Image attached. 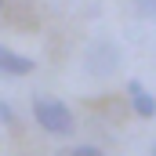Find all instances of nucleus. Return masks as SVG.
<instances>
[{
    "instance_id": "nucleus-1",
    "label": "nucleus",
    "mask_w": 156,
    "mask_h": 156,
    "mask_svg": "<svg viewBox=\"0 0 156 156\" xmlns=\"http://www.w3.org/2000/svg\"><path fill=\"white\" fill-rule=\"evenodd\" d=\"M33 116L37 123L47 131V134H58V138H69L76 131V120H73V109L51 94H37L33 98Z\"/></svg>"
},
{
    "instance_id": "nucleus-2",
    "label": "nucleus",
    "mask_w": 156,
    "mask_h": 156,
    "mask_svg": "<svg viewBox=\"0 0 156 156\" xmlns=\"http://www.w3.org/2000/svg\"><path fill=\"white\" fill-rule=\"evenodd\" d=\"M83 66H87V73H94V76H109L120 66V47L109 44V40H94V44L87 47V55H83Z\"/></svg>"
},
{
    "instance_id": "nucleus-3",
    "label": "nucleus",
    "mask_w": 156,
    "mask_h": 156,
    "mask_svg": "<svg viewBox=\"0 0 156 156\" xmlns=\"http://www.w3.org/2000/svg\"><path fill=\"white\" fill-rule=\"evenodd\" d=\"M33 69H37L33 58L18 55V51H11V47H0V73H4V76H29Z\"/></svg>"
},
{
    "instance_id": "nucleus-4",
    "label": "nucleus",
    "mask_w": 156,
    "mask_h": 156,
    "mask_svg": "<svg viewBox=\"0 0 156 156\" xmlns=\"http://www.w3.org/2000/svg\"><path fill=\"white\" fill-rule=\"evenodd\" d=\"M127 94H131V109H134L138 116H145V120L156 116V98L145 91L142 80H131V83H127Z\"/></svg>"
},
{
    "instance_id": "nucleus-5",
    "label": "nucleus",
    "mask_w": 156,
    "mask_h": 156,
    "mask_svg": "<svg viewBox=\"0 0 156 156\" xmlns=\"http://www.w3.org/2000/svg\"><path fill=\"white\" fill-rule=\"evenodd\" d=\"M66 156H105L102 149H94V145H76L73 153H66Z\"/></svg>"
},
{
    "instance_id": "nucleus-6",
    "label": "nucleus",
    "mask_w": 156,
    "mask_h": 156,
    "mask_svg": "<svg viewBox=\"0 0 156 156\" xmlns=\"http://www.w3.org/2000/svg\"><path fill=\"white\" fill-rule=\"evenodd\" d=\"M0 120H4V123H15V109H11L7 102H0Z\"/></svg>"
},
{
    "instance_id": "nucleus-7",
    "label": "nucleus",
    "mask_w": 156,
    "mask_h": 156,
    "mask_svg": "<svg viewBox=\"0 0 156 156\" xmlns=\"http://www.w3.org/2000/svg\"><path fill=\"white\" fill-rule=\"evenodd\" d=\"M138 7H142V15L156 18V0H138Z\"/></svg>"
},
{
    "instance_id": "nucleus-8",
    "label": "nucleus",
    "mask_w": 156,
    "mask_h": 156,
    "mask_svg": "<svg viewBox=\"0 0 156 156\" xmlns=\"http://www.w3.org/2000/svg\"><path fill=\"white\" fill-rule=\"evenodd\" d=\"M153 156H156V145H153Z\"/></svg>"
},
{
    "instance_id": "nucleus-9",
    "label": "nucleus",
    "mask_w": 156,
    "mask_h": 156,
    "mask_svg": "<svg viewBox=\"0 0 156 156\" xmlns=\"http://www.w3.org/2000/svg\"><path fill=\"white\" fill-rule=\"evenodd\" d=\"M58 156H66V153H58Z\"/></svg>"
}]
</instances>
